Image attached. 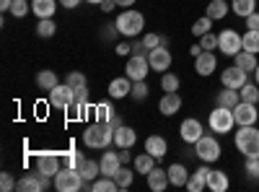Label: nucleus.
<instances>
[{
  "instance_id": "nucleus-17",
  "label": "nucleus",
  "mask_w": 259,
  "mask_h": 192,
  "mask_svg": "<svg viewBox=\"0 0 259 192\" xmlns=\"http://www.w3.org/2000/svg\"><path fill=\"white\" fill-rule=\"evenodd\" d=\"M179 109H182V96H179V91H168V94L161 96V101H158V112H161L163 117L177 114Z\"/></svg>"
},
{
  "instance_id": "nucleus-59",
  "label": "nucleus",
  "mask_w": 259,
  "mask_h": 192,
  "mask_svg": "<svg viewBox=\"0 0 259 192\" xmlns=\"http://www.w3.org/2000/svg\"><path fill=\"white\" fill-rule=\"evenodd\" d=\"M189 52H192V57H197V55H202V47H200V45H192Z\"/></svg>"
},
{
  "instance_id": "nucleus-43",
  "label": "nucleus",
  "mask_w": 259,
  "mask_h": 192,
  "mask_svg": "<svg viewBox=\"0 0 259 192\" xmlns=\"http://www.w3.org/2000/svg\"><path fill=\"white\" fill-rule=\"evenodd\" d=\"M31 11V3H26V0H13V6H11V16H16V18H24L26 13Z\"/></svg>"
},
{
  "instance_id": "nucleus-25",
  "label": "nucleus",
  "mask_w": 259,
  "mask_h": 192,
  "mask_svg": "<svg viewBox=\"0 0 259 192\" xmlns=\"http://www.w3.org/2000/svg\"><path fill=\"white\" fill-rule=\"evenodd\" d=\"M55 11H57L55 0H31V13L36 18H52Z\"/></svg>"
},
{
  "instance_id": "nucleus-62",
  "label": "nucleus",
  "mask_w": 259,
  "mask_h": 192,
  "mask_svg": "<svg viewBox=\"0 0 259 192\" xmlns=\"http://www.w3.org/2000/svg\"><path fill=\"white\" fill-rule=\"evenodd\" d=\"M254 78H256V83H259V65H256V70H254Z\"/></svg>"
},
{
  "instance_id": "nucleus-37",
  "label": "nucleus",
  "mask_w": 259,
  "mask_h": 192,
  "mask_svg": "<svg viewBox=\"0 0 259 192\" xmlns=\"http://www.w3.org/2000/svg\"><path fill=\"white\" fill-rule=\"evenodd\" d=\"M55 31H57V24H55L52 18H39V24H36V36L50 39V36H55Z\"/></svg>"
},
{
  "instance_id": "nucleus-15",
  "label": "nucleus",
  "mask_w": 259,
  "mask_h": 192,
  "mask_svg": "<svg viewBox=\"0 0 259 192\" xmlns=\"http://www.w3.org/2000/svg\"><path fill=\"white\" fill-rule=\"evenodd\" d=\"M62 169V159L57 153H39L36 156V172L45 177H55Z\"/></svg>"
},
{
  "instance_id": "nucleus-38",
  "label": "nucleus",
  "mask_w": 259,
  "mask_h": 192,
  "mask_svg": "<svg viewBox=\"0 0 259 192\" xmlns=\"http://www.w3.org/2000/svg\"><path fill=\"white\" fill-rule=\"evenodd\" d=\"M94 192H119V187H117V182H114V177H99L96 182H94V187H91Z\"/></svg>"
},
{
  "instance_id": "nucleus-60",
  "label": "nucleus",
  "mask_w": 259,
  "mask_h": 192,
  "mask_svg": "<svg viewBox=\"0 0 259 192\" xmlns=\"http://www.w3.org/2000/svg\"><path fill=\"white\" fill-rule=\"evenodd\" d=\"M11 6H13V0H0V8L3 11H11Z\"/></svg>"
},
{
  "instance_id": "nucleus-57",
  "label": "nucleus",
  "mask_w": 259,
  "mask_h": 192,
  "mask_svg": "<svg viewBox=\"0 0 259 192\" xmlns=\"http://www.w3.org/2000/svg\"><path fill=\"white\" fill-rule=\"evenodd\" d=\"M109 125L114 127V130H117L119 125H124V122H122V114H117V112H114V114H112V120H109Z\"/></svg>"
},
{
  "instance_id": "nucleus-47",
  "label": "nucleus",
  "mask_w": 259,
  "mask_h": 192,
  "mask_svg": "<svg viewBox=\"0 0 259 192\" xmlns=\"http://www.w3.org/2000/svg\"><path fill=\"white\" fill-rule=\"evenodd\" d=\"M16 184H18V179H13V174H8V172L0 174V189H3V192H13Z\"/></svg>"
},
{
  "instance_id": "nucleus-2",
  "label": "nucleus",
  "mask_w": 259,
  "mask_h": 192,
  "mask_svg": "<svg viewBox=\"0 0 259 192\" xmlns=\"http://www.w3.org/2000/svg\"><path fill=\"white\" fill-rule=\"evenodd\" d=\"M236 148L244 159H259V130L254 125H244L236 130V138H233Z\"/></svg>"
},
{
  "instance_id": "nucleus-61",
  "label": "nucleus",
  "mask_w": 259,
  "mask_h": 192,
  "mask_svg": "<svg viewBox=\"0 0 259 192\" xmlns=\"http://www.w3.org/2000/svg\"><path fill=\"white\" fill-rule=\"evenodd\" d=\"M85 3H91V6H101L104 0H85Z\"/></svg>"
},
{
  "instance_id": "nucleus-30",
  "label": "nucleus",
  "mask_w": 259,
  "mask_h": 192,
  "mask_svg": "<svg viewBox=\"0 0 259 192\" xmlns=\"http://www.w3.org/2000/svg\"><path fill=\"white\" fill-rule=\"evenodd\" d=\"M228 11H231V3H226V0H210L205 16H210L212 21H221V18L228 16Z\"/></svg>"
},
{
  "instance_id": "nucleus-53",
  "label": "nucleus",
  "mask_w": 259,
  "mask_h": 192,
  "mask_svg": "<svg viewBox=\"0 0 259 192\" xmlns=\"http://www.w3.org/2000/svg\"><path fill=\"white\" fill-rule=\"evenodd\" d=\"M99 8H101V11H104V13H112V11H114V8H117V3H114V0H104V3H101V6H99Z\"/></svg>"
},
{
  "instance_id": "nucleus-24",
  "label": "nucleus",
  "mask_w": 259,
  "mask_h": 192,
  "mask_svg": "<svg viewBox=\"0 0 259 192\" xmlns=\"http://www.w3.org/2000/svg\"><path fill=\"white\" fill-rule=\"evenodd\" d=\"M231 187V179H228V174L226 172H218V169H210V177H207V189H212V192H226Z\"/></svg>"
},
{
  "instance_id": "nucleus-46",
  "label": "nucleus",
  "mask_w": 259,
  "mask_h": 192,
  "mask_svg": "<svg viewBox=\"0 0 259 192\" xmlns=\"http://www.w3.org/2000/svg\"><path fill=\"white\" fill-rule=\"evenodd\" d=\"M85 161V156L83 153H75V151H70L68 156L62 159V166H73V169H80V164Z\"/></svg>"
},
{
  "instance_id": "nucleus-4",
  "label": "nucleus",
  "mask_w": 259,
  "mask_h": 192,
  "mask_svg": "<svg viewBox=\"0 0 259 192\" xmlns=\"http://www.w3.org/2000/svg\"><path fill=\"white\" fill-rule=\"evenodd\" d=\"M52 187L57 192H78V189H83V177H80L78 169L62 166L60 172L52 177Z\"/></svg>"
},
{
  "instance_id": "nucleus-26",
  "label": "nucleus",
  "mask_w": 259,
  "mask_h": 192,
  "mask_svg": "<svg viewBox=\"0 0 259 192\" xmlns=\"http://www.w3.org/2000/svg\"><path fill=\"white\" fill-rule=\"evenodd\" d=\"M168 179L174 187H187L189 182V172H187V166L184 164H171L168 166Z\"/></svg>"
},
{
  "instance_id": "nucleus-48",
  "label": "nucleus",
  "mask_w": 259,
  "mask_h": 192,
  "mask_svg": "<svg viewBox=\"0 0 259 192\" xmlns=\"http://www.w3.org/2000/svg\"><path fill=\"white\" fill-rule=\"evenodd\" d=\"M140 42H143V47H145L148 52L156 50V47H161V36H158V34H143Z\"/></svg>"
},
{
  "instance_id": "nucleus-42",
  "label": "nucleus",
  "mask_w": 259,
  "mask_h": 192,
  "mask_svg": "<svg viewBox=\"0 0 259 192\" xmlns=\"http://www.w3.org/2000/svg\"><path fill=\"white\" fill-rule=\"evenodd\" d=\"M148 94H150V89H148L145 81H133V91H130V96H133L135 101H145Z\"/></svg>"
},
{
  "instance_id": "nucleus-56",
  "label": "nucleus",
  "mask_w": 259,
  "mask_h": 192,
  "mask_svg": "<svg viewBox=\"0 0 259 192\" xmlns=\"http://www.w3.org/2000/svg\"><path fill=\"white\" fill-rule=\"evenodd\" d=\"M133 55H148V50L143 47V42H135L133 45Z\"/></svg>"
},
{
  "instance_id": "nucleus-33",
  "label": "nucleus",
  "mask_w": 259,
  "mask_h": 192,
  "mask_svg": "<svg viewBox=\"0 0 259 192\" xmlns=\"http://www.w3.org/2000/svg\"><path fill=\"white\" fill-rule=\"evenodd\" d=\"M231 11L236 16L246 18V16H251L256 11V0H231Z\"/></svg>"
},
{
  "instance_id": "nucleus-27",
  "label": "nucleus",
  "mask_w": 259,
  "mask_h": 192,
  "mask_svg": "<svg viewBox=\"0 0 259 192\" xmlns=\"http://www.w3.org/2000/svg\"><path fill=\"white\" fill-rule=\"evenodd\" d=\"M80 177L85 179V182H96L99 177H101V164L99 161H94V159H85L83 164H80Z\"/></svg>"
},
{
  "instance_id": "nucleus-23",
  "label": "nucleus",
  "mask_w": 259,
  "mask_h": 192,
  "mask_svg": "<svg viewBox=\"0 0 259 192\" xmlns=\"http://www.w3.org/2000/svg\"><path fill=\"white\" fill-rule=\"evenodd\" d=\"M145 151L150 156H156V159H163L168 153V143L161 135H150V138H145Z\"/></svg>"
},
{
  "instance_id": "nucleus-29",
  "label": "nucleus",
  "mask_w": 259,
  "mask_h": 192,
  "mask_svg": "<svg viewBox=\"0 0 259 192\" xmlns=\"http://www.w3.org/2000/svg\"><path fill=\"white\" fill-rule=\"evenodd\" d=\"M233 60H236L233 65H239V68H241V70H246V73H254V70H256V65H259L256 55H254V52H246V50H241Z\"/></svg>"
},
{
  "instance_id": "nucleus-34",
  "label": "nucleus",
  "mask_w": 259,
  "mask_h": 192,
  "mask_svg": "<svg viewBox=\"0 0 259 192\" xmlns=\"http://www.w3.org/2000/svg\"><path fill=\"white\" fill-rule=\"evenodd\" d=\"M239 101H241L239 89H226V86H223V91L218 94V104H221V106H228V109H233Z\"/></svg>"
},
{
  "instance_id": "nucleus-7",
  "label": "nucleus",
  "mask_w": 259,
  "mask_h": 192,
  "mask_svg": "<svg viewBox=\"0 0 259 192\" xmlns=\"http://www.w3.org/2000/svg\"><path fill=\"white\" fill-rule=\"evenodd\" d=\"M218 50L228 57H236L241 50H244V36L239 31H233V29H223L218 34Z\"/></svg>"
},
{
  "instance_id": "nucleus-44",
  "label": "nucleus",
  "mask_w": 259,
  "mask_h": 192,
  "mask_svg": "<svg viewBox=\"0 0 259 192\" xmlns=\"http://www.w3.org/2000/svg\"><path fill=\"white\" fill-rule=\"evenodd\" d=\"M200 47H202V50H207V52L218 50V34H212V31L202 34V36H200Z\"/></svg>"
},
{
  "instance_id": "nucleus-18",
  "label": "nucleus",
  "mask_w": 259,
  "mask_h": 192,
  "mask_svg": "<svg viewBox=\"0 0 259 192\" xmlns=\"http://www.w3.org/2000/svg\"><path fill=\"white\" fill-rule=\"evenodd\" d=\"M168 184H171V179H168V169H158V166H153V172L148 174V187L153 189V192H163Z\"/></svg>"
},
{
  "instance_id": "nucleus-28",
  "label": "nucleus",
  "mask_w": 259,
  "mask_h": 192,
  "mask_svg": "<svg viewBox=\"0 0 259 192\" xmlns=\"http://www.w3.org/2000/svg\"><path fill=\"white\" fill-rule=\"evenodd\" d=\"M36 86L41 89V91H52V89H57L60 86V81H57V73L55 70H39L36 73Z\"/></svg>"
},
{
  "instance_id": "nucleus-49",
  "label": "nucleus",
  "mask_w": 259,
  "mask_h": 192,
  "mask_svg": "<svg viewBox=\"0 0 259 192\" xmlns=\"http://www.w3.org/2000/svg\"><path fill=\"white\" fill-rule=\"evenodd\" d=\"M244 172H246L249 179H259V159H246Z\"/></svg>"
},
{
  "instance_id": "nucleus-21",
  "label": "nucleus",
  "mask_w": 259,
  "mask_h": 192,
  "mask_svg": "<svg viewBox=\"0 0 259 192\" xmlns=\"http://www.w3.org/2000/svg\"><path fill=\"white\" fill-rule=\"evenodd\" d=\"M207 177H210V169L202 164L197 172H192L189 174V182H187V189L189 192H202L205 187H207Z\"/></svg>"
},
{
  "instance_id": "nucleus-36",
  "label": "nucleus",
  "mask_w": 259,
  "mask_h": 192,
  "mask_svg": "<svg viewBox=\"0 0 259 192\" xmlns=\"http://www.w3.org/2000/svg\"><path fill=\"white\" fill-rule=\"evenodd\" d=\"M239 94H241V101H249V104H256L259 101V83H244V86L239 89Z\"/></svg>"
},
{
  "instance_id": "nucleus-11",
  "label": "nucleus",
  "mask_w": 259,
  "mask_h": 192,
  "mask_svg": "<svg viewBox=\"0 0 259 192\" xmlns=\"http://www.w3.org/2000/svg\"><path fill=\"white\" fill-rule=\"evenodd\" d=\"M233 120L239 127L244 125H256L259 120V112H256V104H249V101H239L233 106Z\"/></svg>"
},
{
  "instance_id": "nucleus-6",
  "label": "nucleus",
  "mask_w": 259,
  "mask_h": 192,
  "mask_svg": "<svg viewBox=\"0 0 259 192\" xmlns=\"http://www.w3.org/2000/svg\"><path fill=\"white\" fill-rule=\"evenodd\" d=\"M221 143L215 135H202L197 143H194V156H197L202 164H212V161H218L221 159Z\"/></svg>"
},
{
  "instance_id": "nucleus-13",
  "label": "nucleus",
  "mask_w": 259,
  "mask_h": 192,
  "mask_svg": "<svg viewBox=\"0 0 259 192\" xmlns=\"http://www.w3.org/2000/svg\"><path fill=\"white\" fill-rule=\"evenodd\" d=\"M179 135H182V140H184V143L194 145V143H197V140L205 135V130H202V122H200V120H194V117L184 120V122L179 125Z\"/></svg>"
},
{
  "instance_id": "nucleus-10",
  "label": "nucleus",
  "mask_w": 259,
  "mask_h": 192,
  "mask_svg": "<svg viewBox=\"0 0 259 192\" xmlns=\"http://www.w3.org/2000/svg\"><path fill=\"white\" fill-rule=\"evenodd\" d=\"M73 96H75V89L68 86V83H60L57 89L50 91V106H55V109H68L73 104Z\"/></svg>"
},
{
  "instance_id": "nucleus-19",
  "label": "nucleus",
  "mask_w": 259,
  "mask_h": 192,
  "mask_svg": "<svg viewBox=\"0 0 259 192\" xmlns=\"http://www.w3.org/2000/svg\"><path fill=\"white\" fill-rule=\"evenodd\" d=\"M99 164H101V174H104V177H114V174H117V169L122 166V161H119V151H106V153L99 159Z\"/></svg>"
},
{
  "instance_id": "nucleus-41",
  "label": "nucleus",
  "mask_w": 259,
  "mask_h": 192,
  "mask_svg": "<svg viewBox=\"0 0 259 192\" xmlns=\"http://www.w3.org/2000/svg\"><path fill=\"white\" fill-rule=\"evenodd\" d=\"M244 50H246V52H254V55H259V31L249 29V31L244 34Z\"/></svg>"
},
{
  "instance_id": "nucleus-1",
  "label": "nucleus",
  "mask_w": 259,
  "mask_h": 192,
  "mask_svg": "<svg viewBox=\"0 0 259 192\" xmlns=\"http://www.w3.org/2000/svg\"><path fill=\"white\" fill-rule=\"evenodd\" d=\"M83 143L89 145V148H109L112 143H114V127L109 125V122H96L94 120V125H89L83 130Z\"/></svg>"
},
{
  "instance_id": "nucleus-20",
  "label": "nucleus",
  "mask_w": 259,
  "mask_h": 192,
  "mask_svg": "<svg viewBox=\"0 0 259 192\" xmlns=\"http://www.w3.org/2000/svg\"><path fill=\"white\" fill-rule=\"evenodd\" d=\"M135 140H138V133L133 130V127L119 125L117 130H114V145H117V148H133Z\"/></svg>"
},
{
  "instance_id": "nucleus-3",
  "label": "nucleus",
  "mask_w": 259,
  "mask_h": 192,
  "mask_svg": "<svg viewBox=\"0 0 259 192\" xmlns=\"http://www.w3.org/2000/svg\"><path fill=\"white\" fill-rule=\"evenodd\" d=\"M114 24H117V29H119L122 36H138L145 29V16L140 11H135V8H127V11H122L117 16Z\"/></svg>"
},
{
  "instance_id": "nucleus-35",
  "label": "nucleus",
  "mask_w": 259,
  "mask_h": 192,
  "mask_svg": "<svg viewBox=\"0 0 259 192\" xmlns=\"http://www.w3.org/2000/svg\"><path fill=\"white\" fill-rule=\"evenodd\" d=\"M112 114H114L112 101H101V104H96V106H94V120H96V122H109V120H112Z\"/></svg>"
},
{
  "instance_id": "nucleus-40",
  "label": "nucleus",
  "mask_w": 259,
  "mask_h": 192,
  "mask_svg": "<svg viewBox=\"0 0 259 192\" xmlns=\"http://www.w3.org/2000/svg\"><path fill=\"white\" fill-rule=\"evenodd\" d=\"M210 29H212V18H210V16H202V18H197V21L192 24V34L197 36V39H200L202 34H207Z\"/></svg>"
},
{
  "instance_id": "nucleus-58",
  "label": "nucleus",
  "mask_w": 259,
  "mask_h": 192,
  "mask_svg": "<svg viewBox=\"0 0 259 192\" xmlns=\"http://www.w3.org/2000/svg\"><path fill=\"white\" fill-rule=\"evenodd\" d=\"M117 8H133L135 6V0H114Z\"/></svg>"
},
{
  "instance_id": "nucleus-55",
  "label": "nucleus",
  "mask_w": 259,
  "mask_h": 192,
  "mask_svg": "<svg viewBox=\"0 0 259 192\" xmlns=\"http://www.w3.org/2000/svg\"><path fill=\"white\" fill-rule=\"evenodd\" d=\"M80 3H83V0H60V6H62V8H78Z\"/></svg>"
},
{
  "instance_id": "nucleus-54",
  "label": "nucleus",
  "mask_w": 259,
  "mask_h": 192,
  "mask_svg": "<svg viewBox=\"0 0 259 192\" xmlns=\"http://www.w3.org/2000/svg\"><path fill=\"white\" fill-rule=\"evenodd\" d=\"M117 151H119V161H122V164L133 161V156H130V148H117Z\"/></svg>"
},
{
  "instance_id": "nucleus-5",
  "label": "nucleus",
  "mask_w": 259,
  "mask_h": 192,
  "mask_svg": "<svg viewBox=\"0 0 259 192\" xmlns=\"http://www.w3.org/2000/svg\"><path fill=\"white\" fill-rule=\"evenodd\" d=\"M233 125H236V120H233V109H228V106H215V109L210 112V117H207V127L215 133V135H226V133H231L233 130Z\"/></svg>"
},
{
  "instance_id": "nucleus-63",
  "label": "nucleus",
  "mask_w": 259,
  "mask_h": 192,
  "mask_svg": "<svg viewBox=\"0 0 259 192\" xmlns=\"http://www.w3.org/2000/svg\"><path fill=\"white\" fill-rule=\"evenodd\" d=\"M256 11H259V6H256Z\"/></svg>"
},
{
  "instance_id": "nucleus-52",
  "label": "nucleus",
  "mask_w": 259,
  "mask_h": 192,
  "mask_svg": "<svg viewBox=\"0 0 259 192\" xmlns=\"http://www.w3.org/2000/svg\"><path fill=\"white\" fill-rule=\"evenodd\" d=\"M246 26L254 29V31H259V11H254L251 16H246Z\"/></svg>"
},
{
  "instance_id": "nucleus-9",
  "label": "nucleus",
  "mask_w": 259,
  "mask_h": 192,
  "mask_svg": "<svg viewBox=\"0 0 259 192\" xmlns=\"http://www.w3.org/2000/svg\"><path fill=\"white\" fill-rule=\"evenodd\" d=\"M52 177H45V174H26V177H21L18 179V184H16V189L18 192H45V189H50V182Z\"/></svg>"
},
{
  "instance_id": "nucleus-32",
  "label": "nucleus",
  "mask_w": 259,
  "mask_h": 192,
  "mask_svg": "<svg viewBox=\"0 0 259 192\" xmlns=\"http://www.w3.org/2000/svg\"><path fill=\"white\" fill-rule=\"evenodd\" d=\"M133 179H135L133 169H127V166L122 164V166L117 169V174H114V182H117L119 192H124V189H130V187H133Z\"/></svg>"
},
{
  "instance_id": "nucleus-45",
  "label": "nucleus",
  "mask_w": 259,
  "mask_h": 192,
  "mask_svg": "<svg viewBox=\"0 0 259 192\" xmlns=\"http://www.w3.org/2000/svg\"><path fill=\"white\" fill-rule=\"evenodd\" d=\"M65 83H68V86H73V89L89 86V81H85V75H83L80 70H73V73H68V78H65Z\"/></svg>"
},
{
  "instance_id": "nucleus-16",
  "label": "nucleus",
  "mask_w": 259,
  "mask_h": 192,
  "mask_svg": "<svg viewBox=\"0 0 259 192\" xmlns=\"http://www.w3.org/2000/svg\"><path fill=\"white\" fill-rule=\"evenodd\" d=\"M194 70H197V75H202V78L212 75L215 70H218V57H215V52L202 50V55L194 57Z\"/></svg>"
},
{
  "instance_id": "nucleus-12",
  "label": "nucleus",
  "mask_w": 259,
  "mask_h": 192,
  "mask_svg": "<svg viewBox=\"0 0 259 192\" xmlns=\"http://www.w3.org/2000/svg\"><path fill=\"white\" fill-rule=\"evenodd\" d=\"M148 62H150V70L156 73H166L171 68V62H174V57H171L168 47H156L148 52Z\"/></svg>"
},
{
  "instance_id": "nucleus-31",
  "label": "nucleus",
  "mask_w": 259,
  "mask_h": 192,
  "mask_svg": "<svg viewBox=\"0 0 259 192\" xmlns=\"http://www.w3.org/2000/svg\"><path fill=\"white\" fill-rule=\"evenodd\" d=\"M133 166H135V172L138 174H150V172H153V166H156V156H150L148 151L145 153H140V156H135L133 159Z\"/></svg>"
},
{
  "instance_id": "nucleus-50",
  "label": "nucleus",
  "mask_w": 259,
  "mask_h": 192,
  "mask_svg": "<svg viewBox=\"0 0 259 192\" xmlns=\"http://www.w3.org/2000/svg\"><path fill=\"white\" fill-rule=\"evenodd\" d=\"M101 29H104V31H101V36H104V39H112L114 34H119V29H117V24H104Z\"/></svg>"
},
{
  "instance_id": "nucleus-51",
  "label": "nucleus",
  "mask_w": 259,
  "mask_h": 192,
  "mask_svg": "<svg viewBox=\"0 0 259 192\" xmlns=\"http://www.w3.org/2000/svg\"><path fill=\"white\" fill-rule=\"evenodd\" d=\"M117 55H119V57H130V55H133V45L119 42V45H117Z\"/></svg>"
},
{
  "instance_id": "nucleus-39",
  "label": "nucleus",
  "mask_w": 259,
  "mask_h": 192,
  "mask_svg": "<svg viewBox=\"0 0 259 192\" xmlns=\"http://www.w3.org/2000/svg\"><path fill=\"white\" fill-rule=\"evenodd\" d=\"M179 86H182V81H179V75H174V73H163L161 75V89L168 94V91H179Z\"/></svg>"
},
{
  "instance_id": "nucleus-22",
  "label": "nucleus",
  "mask_w": 259,
  "mask_h": 192,
  "mask_svg": "<svg viewBox=\"0 0 259 192\" xmlns=\"http://www.w3.org/2000/svg\"><path fill=\"white\" fill-rule=\"evenodd\" d=\"M130 91H133V81H130L127 75L114 78L109 83V99H124V96H130Z\"/></svg>"
},
{
  "instance_id": "nucleus-8",
  "label": "nucleus",
  "mask_w": 259,
  "mask_h": 192,
  "mask_svg": "<svg viewBox=\"0 0 259 192\" xmlns=\"http://www.w3.org/2000/svg\"><path fill=\"white\" fill-rule=\"evenodd\" d=\"M150 73V62L148 55H130L127 65H124V75L130 81H145V75Z\"/></svg>"
},
{
  "instance_id": "nucleus-14",
  "label": "nucleus",
  "mask_w": 259,
  "mask_h": 192,
  "mask_svg": "<svg viewBox=\"0 0 259 192\" xmlns=\"http://www.w3.org/2000/svg\"><path fill=\"white\" fill-rule=\"evenodd\" d=\"M246 81H249V73H246V70H241L239 65L223 68V73H221V83H223L226 89H241Z\"/></svg>"
}]
</instances>
